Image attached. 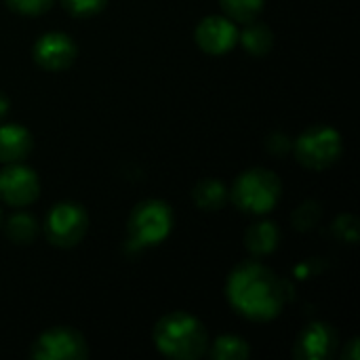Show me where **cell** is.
Returning a JSON list of instances; mask_svg holds the SVG:
<instances>
[{
    "label": "cell",
    "mask_w": 360,
    "mask_h": 360,
    "mask_svg": "<svg viewBox=\"0 0 360 360\" xmlns=\"http://www.w3.org/2000/svg\"><path fill=\"white\" fill-rule=\"evenodd\" d=\"M230 306L253 323L274 321L293 295L289 281L257 259L238 264L226 283Z\"/></svg>",
    "instance_id": "6da1fadb"
},
{
    "label": "cell",
    "mask_w": 360,
    "mask_h": 360,
    "mask_svg": "<svg viewBox=\"0 0 360 360\" xmlns=\"http://www.w3.org/2000/svg\"><path fill=\"white\" fill-rule=\"evenodd\" d=\"M209 331L202 321L184 310L165 314L154 327V346L167 359H202L209 350Z\"/></svg>",
    "instance_id": "7a4b0ae2"
},
{
    "label": "cell",
    "mask_w": 360,
    "mask_h": 360,
    "mask_svg": "<svg viewBox=\"0 0 360 360\" xmlns=\"http://www.w3.org/2000/svg\"><path fill=\"white\" fill-rule=\"evenodd\" d=\"M283 196L281 177L264 167L240 173L230 190V198L238 211L247 215H268Z\"/></svg>",
    "instance_id": "3957f363"
},
{
    "label": "cell",
    "mask_w": 360,
    "mask_h": 360,
    "mask_svg": "<svg viewBox=\"0 0 360 360\" xmlns=\"http://www.w3.org/2000/svg\"><path fill=\"white\" fill-rule=\"evenodd\" d=\"M175 224L173 209L158 198H148L135 205V209L129 215L127 232L129 243L137 249H148L165 243L171 236Z\"/></svg>",
    "instance_id": "277c9868"
},
{
    "label": "cell",
    "mask_w": 360,
    "mask_h": 360,
    "mask_svg": "<svg viewBox=\"0 0 360 360\" xmlns=\"http://www.w3.org/2000/svg\"><path fill=\"white\" fill-rule=\"evenodd\" d=\"M302 167L312 171H325L333 167L344 154V139L338 129L329 124L308 127L291 148Z\"/></svg>",
    "instance_id": "5b68a950"
},
{
    "label": "cell",
    "mask_w": 360,
    "mask_h": 360,
    "mask_svg": "<svg viewBox=\"0 0 360 360\" xmlns=\"http://www.w3.org/2000/svg\"><path fill=\"white\" fill-rule=\"evenodd\" d=\"M89 230V215L82 205L63 200L51 207L44 217V236L53 247H76Z\"/></svg>",
    "instance_id": "8992f818"
},
{
    "label": "cell",
    "mask_w": 360,
    "mask_h": 360,
    "mask_svg": "<svg viewBox=\"0 0 360 360\" xmlns=\"http://www.w3.org/2000/svg\"><path fill=\"white\" fill-rule=\"evenodd\" d=\"M32 356L36 360H82L89 356V346L74 327H53L36 338Z\"/></svg>",
    "instance_id": "52a82bcc"
},
{
    "label": "cell",
    "mask_w": 360,
    "mask_h": 360,
    "mask_svg": "<svg viewBox=\"0 0 360 360\" xmlns=\"http://www.w3.org/2000/svg\"><path fill=\"white\" fill-rule=\"evenodd\" d=\"M40 196V179L36 171L23 162H8L0 171V200L8 207L23 209Z\"/></svg>",
    "instance_id": "ba28073f"
},
{
    "label": "cell",
    "mask_w": 360,
    "mask_h": 360,
    "mask_svg": "<svg viewBox=\"0 0 360 360\" xmlns=\"http://www.w3.org/2000/svg\"><path fill=\"white\" fill-rule=\"evenodd\" d=\"M194 38L207 55H226L238 44V25L226 15H209L196 25Z\"/></svg>",
    "instance_id": "9c48e42d"
},
{
    "label": "cell",
    "mask_w": 360,
    "mask_h": 360,
    "mask_svg": "<svg viewBox=\"0 0 360 360\" xmlns=\"http://www.w3.org/2000/svg\"><path fill=\"white\" fill-rule=\"evenodd\" d=\"M34 61L49 70V72H61L68 70L78 55V46L65 32H46L34 42Z\"/></svg>",
    "instance_id": "30bf717a"
},
{
    "label": "cell",
    "mask_w": 360,
    "mask_h": 360,
    "mask_svg": "<svg viewBox=\"0 0 360 360\" xmlns=\"http://www.w3.org/2000/svg\"><path fill=\"white\" fill-rule=\"evenodd\" d=\"M340 338L329 323H310L297 335L293 354L300 360H327L338 352Z\"/></svg>",
    "instance_id": "8fae6325"
},
{
    "label": "cell",
    "mask_w": 360,
    "mask_h": 360,
    "mask_svg": "<svg viewBox=\"0 0 360 360\" xmlns=\"http://www.w3.org/2000/svg\"><path fill=\"white\" fill-rule=\"evenodd\" d=\"M34 148L32 133L17 124V122H6L0 124V162H23Z\"/></svg>",
    "instance_id": "7c38bea8"
},
{
    "label": "cell",
    "mask_w": 360,
    "mask_h": 360,
    "mask_svg": "<svg viewBox=\"0 0 360 360\" xmlns=\"http://www.w3.org/2000/svg\"><path fill=\"white\" fill-rule=\"evenodd\" d=\"M278 243H281V230L274 221L268 219H259L251 224L245 232V247L255 257L272 255L278 249Z\"/></svg>",
    "instance_id": "4fadbf2b"
},
{
    "label": "cell",
    "mask_w": 360,
    "mask_h": 360,
    "mask_svg": "<svg viewBox=\"0 0 360 360\" xmlns=\"http://www.w3.org/2000/svg\"><path fill=\"white\" fill-rule=\"evenodd\" d=\"M238 42L245 46V51L253 57H264L272 51L274 46V32L270 25L253 19L245 23L243 30H238Z\"/></svg>",
    "instance_id": "5bb4252c"
},
{
    "label": "cell",
    "mask_w": 360,
    "mask_h": 360,
    "mask_svg": "<svg viewBox=\"0 0 360 360\" xmlns=\"http://www.w3.org/2000/svg\"><path fill=\"white\" fill-rule=\"evenodd\" d=\"M192 198H194V202H196V207H198L200 211H211V213H215V211L224 209V205L228 202L230 190L226 188L224 181H219V179H215V177H205V179H200V181L194 186Z\"/></svg>",
    "instance_id": "9a60e30c"
},
{
    "label": "cell",
    "mask_w": 360,
    "mask_h": 360,
    "mask_svg": "<svg viewBox=\"0 0 360 360\" xmlns=\"http://www.w3.org/2000/svg\"><path fill=\"white\" fill-rule=\"evenodd\" d=\"M4 232H6V236H8V240L13 245H32L36 240L40 228H38V219L32 213L17 211L6 219Z\"/></svg>",
    "instance_id": "2e32d148"
},
{
    "label": "cell",
    "mask_w": 360,
    "mask_h": 360,
    "mask_svg": "<svg viewBox=\"0 0 360 360\" xmlns=\"http://www.w3.org/2000/svg\"><path fill=\"white\" fill-rule=\"evenodd\" d=\"M207 354L215 360H247L251 356V346L240 335H219L213 344H209Z\"/></svg>",
    "instance_id": "e0dca14e"
},
{
    "label": "cell",
    "mask_w": 360,
    "mask_h": 360,
    "mask_svg": "<svg viewBox=\"0 0 360 360\" xmlns=\"http://www.w3.org/2000/svg\"><path fill=\"white\" fill-rule=\"evenodd\" d=\"M221 11L234 23H249L259 17L266 0H219Z\"/></svg>",
    "instance_id": "ac0fdd59"
},
{
    "label": "cell",
    "mask_w": 360,
    "mask_h": 360,
    "mask_svg": "<svg viewBox=\"0 0 360 360\" xmlns=\"http://www.w3.org/2000/svg\"><path fill=\"white\" fill-rule=\"evenodd\" d=\"M323 209L316 200H304L291 215V224L297 232H310L319 226Z\"/></svg>",
    "instance_id": "d6986e66"
},
{
    "label": "cell",
    "mask_w": 360,
    "mask_h": 360,
    "mask_svg": "<svg viewBox=\"0 0 360 360\" xmlns=\"http://www.w3.org/2000/svg\"><path fill=\"white\" fill-rule=\"evenodd\" d=\"M331 230H333L335 238L342 240V243L354 245V243L359 240V221H356L354 215H340V217L333 221Z\"/></svg>",
    "instance_id": "ffe728a7"
},
{
    "label": "cell",
    "mask_w": 360,
    "mask_h": 360,
    "mask_svg": "<svg viewBox=\"0 0 360 360\" xmlns=\"http://www.w3.org/2000/svg\"><path fill=\"white\" fill-rule=\"evenodd\" d=\"M61 4L70 15L91 17V15H97L99 11H103L108 0H61Z\"/></svg>",
    "instance_id": "44dd1931"
},
{
    "label": "cell",
    "mask_w": 360,
    "mask_h": 360,
    "mask_svg": "<svg viewBox=\"0 0 360 360\" xmlns=\"http://www.w3.org/2000/svg\"><path fill=\"white\" fill-rule=\"evenodd\" d=\"M55 0H6V4L15 11V13H21V15H42L46 13L51 6H53Z\"/></svg>",
    "instance_id": "7402d4cb"
},
{
    "label": "cell",
    "mask_w": 360,
    "mask_h": 360,
    "mask_svg": "<svg viewBox=\"0 0 360 360\" xmlns=\"http://www.w3.org/2000/svg\"><path fill=\"white\" fill-rule=\"evenodd\" d=\"M266 148L270 154H276V156H285L291 152L293 148V141L285 135V133H272L268 139H266Z\"/></svg>",
    "instance_id": "603a6c76"
},
{
    "label": "cell",
    "mask_w": 360,
    "mask_h": 360,
    "mask_svg": "<svg viewBox=\"0 0 360 360\" xmlns=\"http://www.w3.org/2000/svg\"><path fill=\"white\" fill-rule=\"evenodd\" d=\"M342 356L348 360H359V340L354 338V340H350L348 344H346V350L342 352Z\"/></svg>",
    "instance_id": "cb8c5ba5"
},
{
    "label": "cell",
    "mask_w": 360,
    "mask_h": 360,
    "mask_svg": "<svg viewBox=\"0 0 360 360\" xmlns=\"http://www.w3.org/2000/svg\"><path fill=\"white\" fill-rule=\"evenodd\" d=\"M8 110H11V99L4 93H0V122L4 120V116L8 114Z\"/></svg>",
    "instance_id": "d4e9b609"
},
{
    "label": "cell",
    "mask_w": 360,
    "mask_h": 360,
    "mask_svg": "<svg viewBox=\"0 0 360 360\" xmlns=\"http://www.w3.org/2000/svg\"><path fill=\"white\" fill-rule=\"evenodd\" d=\"M0 226H2V209H0Z\"/></svg>",
    "instance_id": "484cf974"
}]
</instances>
